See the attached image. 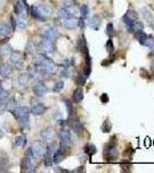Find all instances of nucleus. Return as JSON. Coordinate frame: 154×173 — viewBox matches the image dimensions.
<instances>
[{
  "label": "nucleus",
  "instance_id": "1",
  "mask_svg": "<svg viewBox=\"0 0 154 173\" xmlns=\"http://www.w3.org/2000/svg\"><path fill=\"white\" fill-rule=\"evenodd\" d=\"M33 65H35L36 72L42 75L54 74L58 69V65L52 59L47 58L45 54H38L33 59Z\"/></svg>",
  "mask_w": 154,
  "mask_h": 173
},
{
  "label": "nucleus",
  "instance_id": "2",
  "mask_svg": "<svg viewBox=\"0 0 154 173\" xmlns=\"http://www.w3.org/2000/svg\"><path fill=\"white\" fill-rule=\"evenodd\" d=\"M13 114L15 115L16 120L18 121L22 128H30V108L28 106H17Z\"/></svg>",
  "mask_w": 154,
  "mask_h": 173
},
{
  "label": "nucleus",
  "instance_id": "3",
  "mask_svg": "<svg viewBox=\"0 0 154 173\" xmlns=\"http://www.w3.org/2000/svg\"><path fill=\"white\" fill-rule=\"evenodd\" d=\"M30 14L32 17L39 20V21H45L48 16L52 14V9L47 5H38V6H32L30 8Z\"/></svg>",
  "mask_w": 154,
  "mask_h": 173
},
{
  "label": "nucleus",
  "instance_id": "4",
  "mask_svg": "<svg viewBox=\"0 0 154 173\" xmlns=\"http://www.w3.org/2000/svg\"><path fill=\"white\" fill-rule=\"evenodd\" d=\"M104 157L109 162L115 161L119 157V149H117V146L115 142V137H112L110 142L106 146V148L104 150Z\"/></svg>",
  "mask_w": 154,
  "mask_h": 173
},
{
  "label": "nucleus",
  "instance_id": "5",
  "mask_svg": "<svg viewBox=\"0 0 154 173\" xmlns=\"http://www.w3.org/2000/svg\"><path fill=\"white\" fill-rule=\"evenodd\" d=\"M31 151H32L35 158H39V157H42V156L45 154V147H44L43 142L39 141V140L33 141L32 144H31Z\"/></svg>",
  "mask_w": 154,
  "mask_h": 173
},
{
  "label": "nucleus",
  "instance_id": "6",
  "mask_svg": "<svg viewBox=\"0 0 154 173\" xmlns=\"http://www.w3.org/2000/svg\"><path fill=\"white\" fill-rule=\"evenodd\" d=\"M10 61L12 64L14 65L15 68L17 69H22L23 66H24V61H23V58H22V53L18 52V51H13L10 53Z\"/></svg>",
  "mask_w": 154,
  "mask_h": 173
},
{
  "label": "nucleus",
  "instance_id": "7",
  "mask_svg": "<svg viewBox=\"0 0 154 173\" xmlns=\"http://www.w3.org/2000/svg\"><path fill=\"white\" fill-rule=\"evenodd\" d=\"M42 37L45 39H48L51 42H54L58 37V30L53 27H46L42 30Z\"/></svg>",
  "mask_w": 154,
  "mask_h": 173
},
{
  "label": "nucleus",
  "instance_id": "8",
  "mask_svg": "<svg viewBox=\"0 0 154 173\" xmlns=\"http://www.w3.org/2000/svg\"><path fill=\"white\" fill-rule=\"evenodd\" d=\"M46 110H47V107H46L43 103H36V104L32 105L30 112H31L33 115H42V114H44V113L46 112Z\"/></svg>",
  "mask_w": 154,
  "mask_h": 173
},
{
  "label": "nucleus",
  "instance_id": "9",
  "mask_svg": "<svg viewBox=\"0 0 154 173\" xmlns=\"http://www.w3.org/2000/svg\"><path fill=\"white\" fill-rule=\"evenodd\" d=\"M32 91H33L35 96H37V97H43V96L46 95L47 88H46V86H45L44 83H37V84L33 86Z\"/></svg>",
  "mask_w": 154,
  "mask_h": 173
},
{
  "label": "nucleus",
  "instance_id": "10",
  "mask_svg": "<svg viewBox=\"0 0 154 173\" xmlns=\"http://www.w3.org/2000/svg\"><path fill=\"white\" fill-rule=\"evenodd\" d=\"M39 47H40L45 53H51V52H53V49H54L53 42H51V41H48V39H45V38L42 39V42H40V44H39Z\"/></svg>",
  "mask_w": 154,
  "mask_h": 173
},
{
  "label": "nucleus",
  "instance_id": "11",
  "mask_svg": "<svg viewBox=\"0 0 154 173\" xmlns=\"http://www.w3.org/2000/svg\"><path fill=\"white\" fill-rule=\"evenodd\" d=\"M63 25H65V28H67L69 30L75 29L76 27H78V19L74 17V16H69L63 20Z\"/></svg>",
  "mask_w": 154,
  "mask_h": 173
},
{
  "label": "nucleus",
  "instance_id": "12",
  "mask_svg": "<svg viewBox=\"0 0 154 173\" xmlns=\"http://www.w3.org/2000/svg\"><path fill=\"white\" fill-rule=\"evenodd\" d=\"M60 143L65 144V146H69L70 144V141H72V135H70V132L67 130V129H62L60 132Z\"/></svg>",
  "mask_w": 154,
  "mask_h": 173
},
{
  "label": "nucleus",
  "instance_id": "13",
  "mask_svg": "<svg viewBox=\"0 0 154 173\" xmlns=\"http://www.w3.org/2000/svg\"><path fill=\"white\" fill-rule=\"evenodd\" d=\"M13 73V67L9 65V64H2L0 65V75L5 79L9 78Z\"/></svg>",
  "mask_w": 154,
  "mask_h": 173
},
{
  "label": "nucleus",
  "instance_id": "14",
  "mask_svg": "<svg viewBox=\"0 0 154 173\" xmlns=\"http://www.w3.org/2000/svg\"><path fill=\"white\" fill-rule=\"evenodd\" d=\"M140 14H142V16H143V19L145 20V21H147L149 23H154V17H153V14L151 13V10L149 9V8H146V7H143V8H140Z\"/></svg>",
  "mask_w": 154,
  "mask_h": 173
},
{
  "label": "nucleus",
  "instance_id": "15",
  "mask_svg": "<svg viewBox=\"0 0 154 173\" xmlns=\"http://www.w3.org/2000/svg\"><path fill=\"white\" fill-rule=\"evenodd\" d=\"M70 127H72V129L76 133V134H82L83 133V130H84V127H83V125H82V122L79 121V120H77V119H73V120H70Z\"/></svg>",
  "mask_w": 154,
  "mask_h": 173
},
{
  "label": "nucleus",
  "instance_id": "16",
  "mask_svg": "<svg viewBox=\"0 0 154 173\" xmlns=\"http://www.w3.org/2000/svg\"><path fill=\"white\" fill-rule=\"evenodd\" d=\"M87 24H89V27H90L91 29L98 30V29L100 28V24H101V19H100L98 15H94L93 17H91V19L89 20Z\"/></svg>",
  "mask_w": 154,
  "mask_h": 173
},
{
  "label": "nucleus",
  "instance_id": "17",
  "mask_svg": "<svg viewBox=\"0 0 154 173\" xmlns=\"http://www.w3.org/2000/svg\"><path fill=\"white\" fill-rule=\"evenodd\" d=\"M42 137L45 141H52V139L54 137V129L52 127H47L45 129H43L42 132Z\"/></svg>",
  "mask_w": 154,
  "mask_h": 173
},
{
  "label": "nucleus",
  "instance_id": "18",
  "mask_svg": "<svg viewBox=\"0 0 154 173\" xmlns=\"http://www.w3.org/2000/svg\"><path fill=\"white\" fill-rule=\"evenodd\" d=\"M77 50L80 51V52H87V44H86V39L84 36H80L79 39L77 41V45H76Z\"/></svg>",
  "mask_w": 154,
  "mask_h": 173
},
{
  "label": "nucleus",
  "instance_id": "19",
  "mask_svg": "<svg viewBox=\"0 0 154 173\" xmlns=\"http://www.w3.org/2000/svg\"><path fill=\"white\" fill-rule=\"evenodd\" d=\"M83 98H84V91H83V89H80V88L75 89L74 93H73V100L76 104H78V103H80L83 100Z\"/></svg>",
  "mask_w": 154,
  "mask_h": 173
},
{
  "label": "nucleus",
  "instance_id": "20",
  "mask_svg": "<svg viewBox=\"0 0 154 173\" xmlns=\"http://www.w3.org/2000/svg\"><path fill=\"white\" fill-rule=\"evenodd\" d=\"M12 31V28L7 23H0V38L7 37Z\"/></svg>",
  "mask_w": 154,
  "mask_h": 173
},
{
  "label": "nucleus",
  "instance_id": "21",
  "mask_svg": "<svg viewBox=\"0 0 154 173\" xmlns=\"http://www.w3.org/2000/svg\"><path fill=\"white\" fill-rule=\"evenodd\" d=\"M25 5H27V1H21V0H18V1L15 3V14H16V15L24 14Z\"/></svg>",
  "mask_w": 154,
  "mask_h": 173
},
{
  "label": "nucleus",
  "instance_id": "22",
  "mask_svg": "<svg viewBox=\"0 0 154 173\" xmlns=\"http://www.w3.org/2000/svg\"><path fill=\"white\" fill-rule=\"evenodd\" d=\"M65 156H66V154H63L62 151H60L59 148H58V150L54 152V155H53V157H52L53 163H54V164H60V163L63 161Z\"/></svg>",
  "mask_w": 154,
  "mask_h": 173
},
{
  "label": "nucleus",
  "instance_id": "23",
  "mask_svg": "<svg viewBox=\"0 0 154 173\" xmlns=\"http://www.w3.org/2000/svg\"><path fill=\"white\" fill-rule=\"evenodd\" d=\"M9 170V159L3 156L0 157V172H7Z\"/></svg>",
  "mask_w": 154,
  "mask_h": 173
},
{
  "label": "nucleus",
  "instance_id": "24",
  "mask_svg": "<svg viewBox=\"0 0 154 173\" xmlns=\"http://www.w3.org/2000/svg\"><path fill=\"white\" fill-rule=\"evenodd\" d=\"M84 152H85L89 157H92L94 154H97V148H95V146H93V144H91V143H87V144H85V147H84Z\"/></svg>",
  "mask_w": 154,
  "mask_h": 173
},
{
  "label": "nucleus",
  "instance_id": "25",
  "mask_svg": "<svg viewBox=\"0 0 154 173\" xmlns=\"http://www.w3.org/2000/svg\"><path fill=\"white\" fill-rule=\"evenodd\" d=\"M135 37H136V39H138V42H139L142 45H145L146 39H147V35H146L143 30L136 31V32H135Z\"/></svg>",
  "mask_w": 154,
  "mask_h": 173
},
{
  "label": "nucleus",
  "instance_id": "26",
  "mask_svg": "<svg viewBox=\"0 0 154 173\" xmlns=\"http://www.w3.org/2000/svg\"><path fill=\"white\" fill-rule=\"evenodd\" d=\"M27 143V139L24 135H17L15 139H14V144L18 148H23Z\"/></svg>",
  "mask_w": 154,
  "mask_h": 173
},
{
  "label": "nucleus",
  "instance_id": "27",
  "mask_svg": "<svg viewBox=\"0 0 154 173\" xmlns=\"http://www.w3.org/2000/svg\"><path fill=\"white\" fill-rule=\"evenodd\" d=\"M12 52H13V49L9 44H5L0 47V56H2V57H8V56H10Z\"/></svg>",
  "mask_w": 154,
  "mask_h": 173
},
{
  "label": "nucleus",
  "instance_id": "28",
  "mask_svg": "<svg viewBox=\"0 0 154 173\" xmlns=\"http://www.w3.org/2000/svg\"><path fill=\"white\" fill-rule=\"evenodd\" d=\"M25 19H27V14H20L17 15V20H16V24L20 29H24L25 28Z\"/></svg>",
  "mask_w": 154,
  "mask_h": 173
},
{
  "label": "nucleus",
  "instance_id": "29",
  "mask_svg": "<svg viewBox=\"0 0 154 173\" xmlns=\"http://www.w3.org/2000/svg\"><path fill=\"white\" fill-rule=\"evenodd\" d=\"M6 107L8 111H10L12 113L15 111V108L17 107V104H16V100L14 98H8V100L6 102Z\"/></svg>",
  "mask_w": 154,
  "mask_h": 173
},
{
  "label": "nucleus",
  "instance_id": "30",
  "mask_svg": "<svg viewBox=\"0 0 154 173\" xmlns=\"http://www.w3.org/2000/svg\"><path fill=\"white\" fill-rule=\"evenodd\" d=\"M25 51H27V53H29V54H35V53L37 52V47H36V45H35L32 42H28V43H27V46H25Z\"/></svg>",
  "mask_w": 154,
  "mask_h": 173
},
{
  "label": "nucleus",
  "instance_id": "31",
  "mask_svg": "<svg viewBox=\"0 0 154 173\" xmlns=\"http://www.w3.org/2000/svg\"><path fill=\"white\" fill-rule=\"evenodd\" d=\"M143 28H144V24H143V23H142L140 21L136 20V21L134 22V24H132V28H131V32L140 31V30H143Z\"/></svg>",
  "mask_w": 154,
  "mask_h": 173
},
{
  "label": "nucleus",
  "instance_id": "32",
  "mask_svg": "<svg viewBox=\"0 0 154 173\" xmlns=\"http://www.w3.org/2000/svg\"><path fill=\"white\" fill-rule=\"evenodd\" d=\"M79 12H80V17H82V19H86V17L89 16V6L85 5V3L82 5Z\"/></svg>",
  "mask_w": 154,
  "mask_h": 173
},
{
  "label": "nucleus",
  "instance_id": "33",
  "mask_svg": "<svg viewBox=\"0 0 154 173\" xmlns=\"http://www.w3.org/2000/svg\"><path fill=\"white\" fill-rule=\"evenodd\" d=\"M101 128H102V132H104V133H109V132L112 130V124H110L109 119H106V120L104 121Z\"/></svg>",
  "mask_w": 154,
  "mask_h": 173
},
{
  "label": "nucleus",
  "instance_id": "34",
  "mask_svg": "<svg viewBox=\"0 0 154 173\" xmlns=\"http://www.w3.org/2000/svg\"><path fill=\"white\" fill-rule=\"evenodd\" d=\"M86 80H87V76L85 74H79L76 78V83L78 86H83L86 82Z\"/></svg>",
  "mask_w": 154,
  "mask_h": 173
},
{
  "label": "nucleus",
  "instance_id": "35",
  "mask_svg": "<svg viewBox=\"0 0 154 173\" xmlns=\"http://www.w3.org/2000/svg\"><path fill=\"white\" fill-rule=\"evenodd\" d=\"M106 35L110 38V37H113L114 36V25L112 24V23H108L107 24V27H106Z\"/></svg>",
  "mask_w": 154,
  "mask_h": 173
},
{
  "label": "nucleus",
  "instance_id": "36",
  "mask_svg": "<svg viewBox=\"0 0 154 173\" xmlns=\"http://www.w3.org/2000/svg\"><path fill=\"white\" fill-rule=\"evenodd\" d=\"M65 103H66V107H67V112L69 115H73L74 114V107H73V104L70 100L68 99H65Z\"/></svg>",
  "mask_w": 154,
  "mask_h": 173
},
{
  "label": "nucleus",
  "instance_id": "37",
  "mask_svg": "<svg viewBox=\"0 0 154 173\" xmlns=\"http://www.w3.org/2000/svg\"><path fill=\"white\" fill-rule=\"evenodd\" d=\"M63 86H65L63 81H58V82H55V83H54L53 90H54L55 92H59V91H61V90L63 89Z\"/></svg>",
  "mask_w": 154,
  "mask_h": 173
},
{
  "label": "nucleus",
  "instance_id": "38",
  "mask_svg": "<svg viewBox=\"0 0 154 173\" xmlns=\"http://www.w3.org/2000/svg\"><path fill=\"white\" fill-rule=\"evenodd\" d=\"M29 80V74H22L20 78H18V83L21 86H24Z\"/></svg>",
  "mask_w": 154,
  "mask_h": 173
},
{
  "label": "nucleus",
  "instance_id": "39",
  "mask_svg": "<svg viewBox=\"0 0 154 173\" xmlns=\"http://www.w3.org/2000/svg\"><path fill=\"white\" fill-rule=\"evenodd\" d=\"M106 49H107V52H108L109 54H112V53L114 52V44H113V41H112V39H109V41L106 43Z\"/></svg>",
  "mask_w": 154,
  "mask_h": 173
},
{
  "label": "nucleus",
  "instance_id": "40",
  "mask_svg": "<svg viewBox=\"0 0 154 173\" xmlns=\"http://www.w3.org/2000/svg\"><path fill=\"white\" fill-rule=\"evenodd\" d=\"M145 46H149V47L153 49L154 47V37L153 36H147V39H146Z\"/></svg>",
  "mask_w": 154,
  "mask_h": 173
},
{
  "label": "nucleus",
  "instance_id": "41",
  "mask_svg": "<svg viewBox=\"0 0 154 173\" xmlns=\"http://www.w3.org/2000/svg\"><path fill=\"white\" fill-rule=\"evenodd\" d=\"M52 164H53V159H52V157L45 155V157H44V165H45V166H51Z\"/></svg>",
  "mask_w": 154,
  "mask_h": 173
},
{
  "label": "nucleus",
  "instance_id": "42",
  "mask_svg": "<svg viewBox=\"0 0 154 173\" xmlns=\"http://www.w3.org/2000/svg\"><path fill=\"white\" fill-rule=\"evenodd\" d=\"M100 100H101V103H108V102H109L108 95H107V93H102L101 97H100Z\"/></svg>",
  "mask_w": 154,
  "mask_h": 173
},
{
  "label": "nucleus",
  "instance_id": "43",
  "mask_svg": "<svg viewBox=\"0 0 154 173\" xmlns=\"http://www.w3.org/2000/svg\"><path fill=\"white\" fill-rule=\"evenodd\" d=\"M10 24H12V30L16 29V20L14 16H10Z\"/></svg>",
  "mask_w": 154,
  "mask_h": 173
},
{
  "label": "nucleus",
  "instance_id": "44",
  "mask_svg": "<svg viewBox=\"0 0 154 173\" xmlns=\"http://www.w3.org/2000/svg\"><path fill=\"white\" fill-rule=\"evenodd\" d=\"M5 110H7L6 107V102H0V114H2L5 112Z\"/></svg>",
  "mask_w": 154,
  "mask_h": 173
},
{
  "label": "nucleus",
  "instance_id": "45",
  "mask_svg": "<svg viewBox=\"0 0 154 173\" xmlns=\"http://www.w3.org/2000/svg\"><path fill=\"white\" fill-rule=\"evenodd\" d=\"M63 5H65L66 8H68V7H72V6L74 5V2H73V0H65V1H63Z\"/></svg>",
  "mask_w": 154,
  "mask_h": 173
},
{
  "label": "nucleus",
  "instance_id": "46",
  "mask_svg": "<svg viewBox=\"0 0 154 173\" xmlns=\"http://www.w3.org/2000/svg\"><path fill=\"white\" fill-rule=\"evenodd\" d=\"M122 169H124V170H128V171H129V169H131V165H130V164H128V165L122 164Z\"/></svg>",
  "mask_w": 154,
  "mask_h": 173
},
{
  "label": "nucleus",
  "instance_id": "47",
  "mask_svg": "<svg viewBox=\"0 0 154 173\" xmlns=\"http://www.w3.org/2000/svg\"><path fill=\"white\" fill-rule=\"evenodd\" d=\"M80 171H84V170H83V168H78L77 170H74L73 172H80Z\"/></svg>",
  "mask_w": 154,
  "mask_h": 173
},
{
  "label": "nucleus",
  "instance_id": "48",
  "mask_svg": "<svg viewBox=\"0 0 154 173\" xmlns=\"http://www.w3.org/2000/svg\"><path fill=\"white\" fill-rule=\"evenodd\" d=\"M149 141H150V140H149V139H146V142H145V144H146V147H147V148L150 147V143H149Z\"/></svg>",
  "mask_w": 154,
  "mask_h": 173
},
{
  "label": "nucleus",
  "instance_id": "49",
  "mask_svg": "<svg viewBox=\"0 0 154 173\" xmlns=\"http://www.w3.org/2000/svg\"><path fill=\"white\" fill-rule=\"evenodd\" d=\"M1 137H3V132L0 129V139H1Z\"/></svg>",
  "mask_w": 154,
  "mask_h": 173
},
{
  "label": "nucleus",
  "instance_id": "50",
  "mask_svg": "<svg viewBox=\"0 0 154 173\" xmlns=\"http://www.w3.org/2000/svg\"><path fill=\"white\" fill-rule=\"evenodd\" d=\"M152 27H153V29H154V23H152Z\"/></svg>",
  "mask_w": 154,
  "mask_h": 173
}]
</instances>
